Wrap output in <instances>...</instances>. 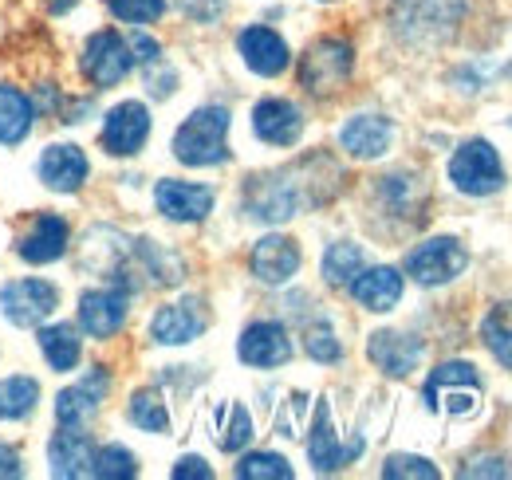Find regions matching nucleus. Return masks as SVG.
<instances>
[{
  "mask_svg": "<svg viewBox=\"0 0 512 480\" xmlns=\"http://www.w3.org/2000/svg\"><path fill=\"white\" fill-rule=\"evenodd\" d=\"M154 201H158V213L162 217H170V221H205L209 217V209H213V189H205V185H193V181H158V189H154Z\"/></svg>",
  "mask_w": 512,
  "mask_h": 480,
  "instance_id": "2eb2a0df",
  "label": "nucleus"
},
{
  "mask_svg": "<svg viewBox=\"0 0 512 480\" xmlns=\"http://www.w3.org/2000/svg\"><path fill=\"white\" fill-rule=\"evenodd\" d=\"M359 453H363V437H355L351 445H343L339 433H335V421H331V406L320 402V406H316V421H312V437H308V457H312V465H316L320 473H335V469L351 465Z\"/></svg>",
  "mask_w": 512,
  "mask_h": 480,
  "instance_id": "f8f14e48",
  "label": "nucleus"
},
{
  "mask_svg": "<svg viewBox=\"0 0 512 480\" xmlns=\"http://www.w3.org/2000/svg\"><path fill=\"white\" fill-rule=\"evenodd\" d=\"M150 138V111L142 103H119L103 119V146L115 158H130Z\"/></svg>",
  "mask_w": 512,
  "mask_h": 480,
  "instance_id": "ddd939ff",
  "label": "nucleus"
},
{
  "mask_svg": "<svg viewBox=\"0 0 512 480\" xmlns=\"http://www.w3.org/2000/svg\"><path fill=\"white\" fill-rule=\"evenodd\" d=\"M249 264H253V276L260 284L280 288L300 272V248H296V240L288 237H264L256 240Z\"/></svg>",
  "mask_w": 512,
  "mask_h": 480,
  "instance_id": "6ab92c4d",
  "label": "nucleus"
},
{
  "mask_svg": "<svg viewBox=\"0 0 512 480\" xmlns=\"http://www.w3.org/2000/svg\"><path fill=\"white\" fill-rule=\"evenodd\" d=\"M386 480H402V477H418V480H438V465H430L426 457H406V453H394L383 465Z\"/></svg>",
  "mask_w": 512,
  "mask_h": 480,
  "instance_id": "4c0bfd02",
  "label": "nucleus"
},
{
  "mask_svg": "<svg viewBox=\"0 0 512 480\" xmlns=\"http://www.w3.org/2000/svg\"><path fill=\"white\" fill-rule=\"evenodd\" d=\"M83 75L95 83V87H115L127 79V71L134 67L130 56V44L119 32H95L87 44H83V56H79Z\"/></svg>",
  "mask_w": 512,
  "mask_h": 480,
  "instance_id": "6e6552de",
  "label": "nucleus"
},
{
  "mask_svg": "<svg viewBox=\"0 0 512 480\" xmlns=\"http://www.w3.org/2000/svg\"><path fill=\"white\" fill-rule=\"evenodd\" d=\"M91 457H95L91 437L71 429V425H60V433H52V441H48V465H52L56 477L64 480L91 473Z\"/></svg>",
  "mask_w": 512,
  "mask_h": 480,
  "instance_id": "5701e85b",
  "label": "nucleus"
},
{
  "mask_svg": "<svg viewBox=\"0 0 512 480\" xmlns=\"http://www.w3.org/2000/svg\"><path fill=\"white\" fill-rule=\"evenodd\" d=\"M107 8L127 24H154L166 12V0H107Z\"/></svg>",
  "mask_w": 512,
  "mask_h": 480,
  "instance_id": "e433bc0d",
  "label": "nucleus"
},
{
  "mask_svg": "<svg viewBox=\"0 0 512 480\" xmlns=\"http://www.w3.org/2000/svg\"><path fill=\"white\" fill-rule=\"evenodd\" d=\"M481 339H485V347L512 370V303H497V307L485 315Z\"/></svg>",
  "mask_w": 512,
  "mask_h": 480,
  "instance_id": "2f4dec72",
  "label": "nucleus"
},
{
  "mask_svg": "<svg viewBox=\"0 0 512 480\" xmlns=\"http://www.w3.org/2000/svg\"><path fill=\"white\" fill-rule=\"evenodd\" d=\"M134 473H138V461H134V453L123 449V445H103L91 457V477L99 480H130Z\"/></svg>",
  "mask_w": 512,
  "mask_h": 480,
  "instance_id": "473e14b6",
  "label": "nucleus"
},
{
  "mask_svg": "<svg viewBox=\"0 0 512 480\" xmlns=\"http://www.w3.org/2000/svg\"><path fill=\"white\" fill-rule=\"evenodd\" d=\"M205 327H209V315H205L201 300H178V303H166V307L154 315L150 335H154V343H162V347H186V343H193Z\"/></svg>",
  "mask_w": 512,
  "mask_h": 480,
  "instance_id": "4468645a",
  "label": "nucleus"
},
{
  "mask_svg": "<svg viewBox=\"0 0 512 480\" xmlns=\"http://www.w3.org/2000/svg\"><path fill=\"white\" fill-rule=\"evenodd\" d=\"M241 480H292V465L280 453H249L233 469Z\"/></svg>",
  "mask_w": 512,
  "mask_h": 480,
  "instance_id": "f704fd0d",
  "label": "nucleus"
},
{
  "mask_svg": "<svg viewBox=\"0 0 512 480\" xmlns=\"http://www.w3.org/2000/svg\"><path fill=\"white\" fill-rule=\"evenodd\" d=\"M174 480H209L213 477V469L205 465V457H182L178 465H174Z\"/></svg>",
  "mask_w": 512,
  "mask_h": 480,
  "instance_id": "ea45409f",
  "label": "nucleus"
},
{
  "mask_svg": "<svg viewBox=\"0 0 512 480\" xmlns=\"http://www.w3.org/2000/svg\"><path fill=\"white\" fill-rule=\"evenodd\" d=\"M390 138H394V126L383 115H355L339 130V146L359 158V162H371V158H383L390 150Z\"/></svg>",
  "mask_w": 512,
  "mask_h": 480,
  "instance_id": "412c9836",
  "label": "nucleus"
},
{
  "mask_svg": "<svg viewBox=\"0 0 512 480\" xmlns=\"http://www.w3.org/2000/svg\"><path fill=\"white\" fill-rule=\"evenodd\" d=\"M426 406L434 414L449 418H469L481 406V378L469 362H442L430 378H426Z\"/></svg>",
  "mask_w": 512,
  "mask_h": 480,
  "instance_id": "20e7f679",
  "label": "nucleus"
},
{
  "mask_svg": "<svg viewBox=\"0 0 512 480\" xmlns=\"http://www.w3.org/2000/svg\"><path fill=\"white\" fill-rule=\"evenodd\" d=\"M32 122H36V103L20 87L0 83V142L4 146L24 142L28 130H32Z\"/></svg>",
  "mask_w": 512,
  "mask_h": 480,
  "instance_id": "a878e982",
  "label": "nucleus"
},
{
  "mask_svg": "<svg viewBox=\"0 0 512 480\" xmlns=\"http://www.w3.org/2000/svg\"><path fill=\"white\" fill-rule=\"evenodd\" d=\"M40 178L48 189H56V193H75L83 181H87V158H83V150L79 146H48L44 154H40Z\"/></svg>",
  "mask_w": 512,
  "mask_h": 480,
  "instance_id": "393cba45",
  "label": "nucleus"
},
{
  "mask_svg": "<svg viewBox=\"0 0 512 480\" xmlns=\"http://www.w3.org/2000/svg\"><path fill=\"white\" fill-rule=\"evenodd\" d=\"M253 130L268 146H296L304 134V115L288 99H260L253 111Z\"/></svg>",
  "mask_w": 512,
  "mask_h": 480,
  "instance_id": "f3484780",
  "label": "nucleus"
},
{
  "mask_svg": "<svg viewBox=\"0 0 512 480\" xmlns=\"http://www.w3.org/2000/svg\"><path fill=\"white\" fill-rule=\"evenodd\" d=\"M367 359L390 378H406L422 362V343L406 331H375L371 343H367Z\"/></svg>",
  "mask_w": 512,
  "mask_h": 480,
  "instance_id": "a211bd4d",
  "label": "nucleus"
},
{
  "mask_svg": "<svg viewBox=\"0 0 512 480\" xmlns=\"http://www.w3.org/2000/svg\"><path fill=\"white\" fill-rule=\"evenodd\" d=\"M36 402H40V386H36V378H28V374H12V378L0 382V418L4 421L28 418V414L36 410Z\"/></svg>",
  "mask_w": 512,
  "mask_h": 480,
  "instance_id": "7c9ffc66",
  "label": "nucleus"
},
{
  "mask_svg": "<svg viewBox=\"0 0 512 480\" xmlns=\"http://www.w3.org/2000/svg\"><path fill=\"white\" fill-rule=\"evenodd\" d=\"M127 44H130V56H134L138 63H158V52H162V48H158V44H154L150 36L134 32V36H130Z\"/></svg>",
  "mask_w": 512,
  "mask_h": 480,
  "instance_id": "79ce46f5",
  "label": "nucleus"
},
{
  "mask_svg": "<svg viewBox=\"0 0 512 480\" xmlns=\"http://www.w3.org/2000/svg\"><path fill=\"white\" fill-rule=\"evenodd\" d=\"M469 264V252L465 244L453 237H434L426 244H418L410 256H406V276L418 280L422 288H438V284H449L465 272Z\"/></svg>",
  "mask_w": 512,
  "mask_h": 480,
  "instance_id": "0eeeda50",
  "label": "nucleus"
},
{
  "mask_svg": "<svg viewBox=\"0 0 512 480\" xmlns=\"http://www.w3.org/2000/svg\"><path fill=\"white\" fill-rule=\"evenodd\" d=\"M461 16H465V0H390V20L398 36L418 44L446 40L461 24Z\"/></svg>",
  "mask_w": 512,
  "mask_h": 480,
  "instance_id": "7ed1b4c3",
  "label": "nucleus"
},
{
  "mask_svg": "<svg viewBox=\"0 0 512 480\" xmlns=\"http://www.w3.org/2000/svg\"><path fill=\"white\" fill-rule=\"evenodd\" d=\"M237 48H241V60L249 63V71L256 75H280L292 56H288V44L272 32V28H245L241 36H237Z\"/></svg>",
  "mask_w": 512,
  "mask_h": 480,
  "instance_id": "4be33fe9",
  "label": "nucleus"
},
{
  "mask_svg": "<svg viewBox=\"0 0 512 480\" xmlns=\"http://www.w3.org/2000/svg\"><path fill=\"white\" fill-rule=\"evenodd\" d=\"M461 477H509V469H505V461H501V457H481V461L465 465V469H461Z\"/></svg>",
  "mask_w": 512,
  "mask_h": 480,
  "instance_id": "a19ab883",
  "label": "nucleus"
},
{
  "mask_svg": "<svg viewBox=\"0 0 512 480\" xmlns=\"http://www.w3.org/2000/svg\"><path fill=\"white\" fill-rule=\"evenodd\" d=\"M304 347H308V355H312L316 362H339L343 359V347H339V339H335V331H331V323H327V319H320V323H312V327H308Z\"/></svg>",
  "mask_w": 512,
  "mask_h": 480,
  "instance_id": "c9c22d12",
  "label": "nucleus"
},
{
  "mask_svg": "<svg viewBox=\"0 0 512 480\" xmlns=\"http://www.w3.org/2000/svg\"><path fill=\"white\" fill-rule=\"evenodd\" d=\"M130 421L138 429H146V433H166L170 429V410L154 390H138L130 398Z\"/></svg>",
  "mask_w": 512,
  "mask_h": 480,
  "instance_id": "72a5a7b5",
  "label": "nucleus"
},
{
  "mask_svg": "<svg viewBox=\"0 0 512 480\" xmlns=\"http://www.w3.org/2000/svg\"><path fill=\"white\" fill-rule=\"evenodd\" d=\"M44 4H48V12H56V16H60V12H71V8H75V0H44Z\"/></svg>",
  "mask_w": 512,
  "mask_h": 480,
  "instance_id": "c03bdc74",
  "label": "nucleus"
},
{
  "mask_svg": "<svg viewBox=\"0 0 512 480\" xmlns=\"http://www.w3.org/2000/svg\"><path fill=\"white\" fill-rule=\"evenodd\" d=\"M107 390H111L107 366H91V370L79 378V386H67L64 394L56 398V421H60V425H71V429H83L87 421L99 414Z\"/></svg>",
  "mask_w": 512,
  "mask_h": 480,
  "instance_id": "9d476101",
  "label": "nucleus"
},
{
  "mask_svg": "<svg viewBox=\"0 0 512 480\" xmlns=\"http://www.w3.org/2000/svg\"><path fill=\"white\" fill-rule=\"evenodd\" d=\"M237 355H241V362H249V366L272 370V366H284V362L292 359V339H288V331L280 323L264 319V323L245 327V335L237 343Z\"/></svg>",
  "mask_w": 512,
  "mask_h": 480,
  "instance_id": "dca6fc26",
  "label": "nucleus"
},
{
  "mask_svg": "<svg viewBox=\"0 0 512 480\" xmlns=\"http://www.w3.org/2000/svg\"><path fill=\"white\" fill-rule=\"evenodd\" d=\"M359 272H363V248H359V244L335 240V244L323 252V280H327L331 288H347Z\"/></svg>",
  "mask_w": 512,
  "mask_h": 480,
  "instance_id": "c756f323",
  "label": "nucleus"
},
{
  "mask_svg": "<svg viewBox=\"0 0 512 480\" xmlns=\"http://www.w3.org/2000/svg\"><path fill=\"white\" fill-rule=\"evenodd\" d=\"M449 181L469 193V197H489L505 185V166H501V154L485 142V138H473L465 146H457V154L449 158Z\"/></svg>",
  "mask_w": 512,
  "mask_h": 480,
  "instance_id": "39448f33",
  "label": "nucleus"
},
{
  "mask_svg": "<svg viewBox=\"0 0 512 480\" xmlns=\"http://www.w3.org/2000/svg\"><path fill=\"white\" fill-rule=\"evenodd\" d=\"M355 71V48L347 40H320L300 60V83L308 95H331L339 91Z\"/></svg>",
  "mask_w": 512,
  "mask_h": 480,
  "instance_id": "423d86ee",
  "label": "nucleus"
},
{
  "mask_svg": "<svg viewBox=\"0 0 512 480\" xmlns=\"http://www.w3.org/2000/svg\"><path fill=\"white\" fill-rule=\"evenodd\" d=\"M56 303H60V292L48 280H16L0 288L4 319L16 327H40L56 311Z\"/></svg>",
  "mask_w": 512,
  "mask_h": 480,
  "instance_id": "1a4fd4ad",
  "label": "nucleus"
},
{
  "mask_svg": "<svg viewBox=\"0 0 512 480\" xmlns=\"http://www.w3.org/2000/svg\"><path fill=\"white\" fill-rule=\"evenodd\" d=\"M127 323V292L123 288H91L79 296V327L91 339H111Z\"/></svg>",
  "mask_w": 512,
  "mask_h": 480,
  "instance_id": "9b49d317",
  "label": "nucleus"
},
{
  "mask_svg": "<svg viewBox=\"0 0 512 480\" xmlns=\"http://www.w3.org/2000/svg\"><path fill=\"white\" fill-rule=\"evenodd\" d=\"M67 221L64 217H56V213H44V217H36L32 225H28V233L20 237L16 244V252H20V260H28V264H52V260H60L67 252Z\"/></svg>",
  "mask_w": 512,
  "mask_h": 480,
  "instance_id": "aec40b11",
  "label": "nucleus"
},
{
  "mask_svg": "<svg viewBox=\"0 0 512 480\" xmlns=\"http://www.w3.org/2000/svg\"><path fill=\"white\" fill-rule=\"evenodd\" d=\"M8 477H20V453L8 449V445H0V480Z\"/></svg>",
  "mask_w": 512,
  "mask_h": 480,
  "instance_id": "37998d69",
  "label": "nucleus"
},
{
  "mask_svg": "<svg viewBox=\"0 0 512 480\" xmlns=\"http://www.w3.org/2000/svg\"><path fill=\"white\" fill-rule=\"evenodd\" d=\"M339 181H343V170L327 154L300 158V162H292L276 174H260V178L249 181L245 185V213L253 221H264V225L292 221L304 209L327 205L335 197Z\"/></svg>",
  "mask_w": 512,
  "mask_h": 480,
  "instance_id": "f257e3e1",
  "label": "nucleus"
},
{
  "mask_svg": "<svg viewBox=\"0 0 512 480\" xmlns=\"http://www.w3.org/2000/svg\"><path fill=\"white\" fill-rule=\"evenodd\" d=\"M229 111L225 107H201L178 126L174 134V158L186 166H221L229 158Z\"/></svg>",
  "mask_w": 512,
  "mask_h": 480,
  "instance_id": "f03ea898",
  "label": "nucleus"
},
{
  "mask_svg": "<svg viewBox=\"0 0 512 480\" xmlns=\"http://www.w3.org/2000/svg\"><path fill=\"white\" fill-rule=\"evenodd\" d=\"M134 264H138V276H146L158 288H170L182 280V260L154 240H134Z\"/></svg>",
  "mask_w": 512,
  "mask_h": 480,
  "instance_id": "bb28decb",
  "label": "nucleus"
},
{
  "mask_svg": "<svg viewBox=\"0 0 512 480\" xmlns=\"http://www.w3.org/2000/svg\"><path fill=\"white\" fill-rule=\"evenodd\" d=\"M178 4H182L186 16L201 20V24H205V20H217V16L225 12V0H178Z\"/></svg>",
  "mask_w": 512,
  "mask_h": 480,
  "instance_id": "58836bf2",
  "label": "nucleus"
},
{
  "mask_svg": "<svg viewBox=\"0 0 512 480\" xmlns=\"http://www.w3.org/2000/svg\"><path fill=\"white\" fill-rule=\"evenodd\" d=\"M213 441L225 449V453H237L253 441V418L241 402H225L217 414H213Z\"/></svg>",
  "mask_w": 512,
  "mask_h": 480,
  "instance_id": "cd10ccee",
  "label": "nucleus"
},
{
  "mask_svg": "<svg viewBox=\"0 0 512 480\" xmlns=\"http://www.w3.org/2000/svg\"><path fill=\"white\" fill-rule=\"evenodd\" d=\"M351 296L359 307H367V311H390L394 303L402 300V272L398 268H363L355 280H351Z\"/></svg>",
  "mask_w": 512,
  "mask_h": 480,
  "instance_id": "b1692460",
  "label": "nucleus"
},
{
  "mask_svg": "<svg viewBox=\"0 0 512 480\" xmlns=\"http://www.w3.org/2000/svg\"><path fill=\"white\" fill-rule=\"evenodd\" d=\"M40 351H44V359L52 370H75L79 366V331L71 327V323H52V327H44L40 331Z\"/></svg>",
  "mask_w": 512,
  "mask_h": 480,
  "instance_id": "c85d7f7f",
  "label": "nucleus"
}]
</instances>
